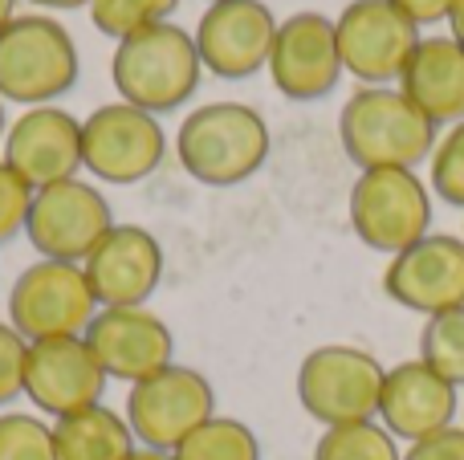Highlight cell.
<instances>
[{
	"label": "cell",
	"mask_w": 464,
	"mask_h": 460,
	"mask_svg": "<svg viewBox=\"0 0 464 460\" xmlns=\"http://www.w3.org/2000/svg\"><path fill=\"white\" fill-rule=\"evenodd\" d=\"M338 139L359 171H416V163L432 159L436 151V122L400 86H362L346 98L338 114Z\"/></svg>",
	"instance_id": "6da1fadb"
},
{
	"label": "cell",
	"mask_w": 464,
	"mask_h": 460,
	"mask_svg": "<svg viewBox=\"0 0 464 460\" xmlns=\"http://www.w3.org/2000/svg\"><path fill=\"white\" fill-rule=\"evenodd\" d=\"M200 78L204 62L196 37L171 21L119 41L111 57V81L119 90V102L139 106L155 119L192 102Z\"/></svg>",
	"instance_id": "7a4b0ae2"
},
{
	"label": "cell",
	"mask_w": 464,
	"mask_h": 460,
	"mask_svg": "<svg viewBox=\"0 0 464 460\" xmlns=\"http://www.w3.org/2000/svg\"><path fill=\"white\" fill-rule=\"evenodd\" d=\"M176 155L196 184L237 187L269 159V122L245 102L196 106L176 130Z\"/></svg>",
	"instance_id": "3957f363"
},
{
	"label": "cell",
	"mask_w": 464,
	"mask_h": 460,
	"mask_svg": "<svg viewBox=\"0 0 464 460\" xmlns=\"http://www.w3.org/2000/svg\"><path fill=\"white\" fill-rule=\"evenodd\" d=\"M78 45L70 29L45 13L13 16L0 29V98L21 106H53L78 81Z\"/></svg>",
	"instance_id": "277c9868"
},
{
	"label": "cell",
	"mask_w": 464,
	"mask_h": 460,
	"mask_svg": "<svg viewBox=\"0 0 464 460\" xmlns=\"http://www.w3.org/2000/svg\"><path fill=\"white\" fill-rule=\"evenodd\" d=\"M387 367L371 350L330 342L302 359L297 367V404L322 428L338 424H362L379 416Z\"/></svg>",
	"instance_id": "5b68a950"
},
{
	"label": "cell",
	"mask_w": 464,
	"mask_h": 460,
	"mask_svg": "<svg viewBox=\"0 0 464 460\" xmlns=\"http://www.w3.org/2000/svg\"><path fill=\"white\" fill-rule=\"evenodd\" d=\"M98 298L86 269L70 261H33L8 290V326L24 342L78 339L98 314Z\"/></svg>",
	"instance_id": "8992f818"
},
{
	"label": "cell",
	"mask_w": 464,
	"mask_h": 460,
	"mask_svg": "<svg viewBox=\"0 0 464 460\" xmlns=\"http://www.w3.org/2000/svg\"><path fill=\"white\" fill-rule=\"evenodd\" d=\"M351 228L367 249L395 257L428 236L432 192L408 168L362 171L351 187Z\"/></svg>",
	"instance_id": "52a82bcc"
},
{
	"label": "cell",
	"mask_w": 464,
	"mask_h": 460,
	"mask_svg": "<svg viewBox=\"0 0 464 460\" xmlns=\"http://www.w3.org/2000/svg\"><path fill=\"white\" fill-rule=\"evenodd\" d=\"M217 416V391L196 367H163L127 391V424L135 440L155 453H176L200 424Z\"/></svg>",
	"instance_id": "ba28073f"
},
{
	"label": "cell",
	"mask_w": 464,
	"mask_h": 460,
	"mask_svg": "<svg viewBox=\"0 0 464 460\" xmlns=\"http://www.w3.org/2000/svg\"><path fill=\"white\" fill-rule=\"evenodd\" d=\"M168 155L160 119L130 102H106L82 119V168L102 184H143Z\"/></svg>",
	"instance_id": "9c48e42d"
},
{
	"label": "cell",
	"mask_w": 464,
	"mask_h": 460,
	"mask_svg": "<svg viewBox=\"0 0 464 460\" xmlns=\"http://www.w3.org/2000/svg\"><path fill=\"white\" fill-rule=\"evenodd\" d=\"M111 228H114V212L106 204V196L94 184L73 176V179H62V184H49L41 192H33L24 236L41 253V261L82 265Z\"/></svg>",
	"instance_id": "30bf717a"
},
{
	"label": "cell",
	"mask_w": 464,
	"mask_h": 460,
	"mask_svg": "<svg viewBox=\"0 0 464 460\" xmlns=\"http://www.w3.org/2000/svg\"><path fill=\"white\" fill-rule=\"evenodd\" d=\"M338 57L351 78L362 86H387L400 81L408 57L420 45V24L392 0H351L334 21Z\"/></svg>",
	"instance_id": "8fae6325"
},
{
	"label": "cell",
	"mask_w": 464,
	"mask_h": 460,
	"mask_svg": "<svg viewBox=\"0 0 464 460\" xmlns=\"http://www.w3.org/2000/svg\"><path fill=\"white\" fill-rule=\"evenodd\" d=\"M269 78L277 94L289 102H318L343 78V57H338L334 21L322 13H294L277 21V37L269 49Z\"/></svg>",
	"instance_id": "7c38bea8"
},
{
	"label": "cell",
	"mask_w": 464,
	"mask_h": 460,
	"mask_svg": "<svg viewBox=\"0 0 464 460\" xmlns=\"http://www.w3.org/2000/svg\"><path fill=\"white\" fill-rule=\"evenodd\" d=\"M383 293L424 318L464 306V236L428 233L411 249L395 253L383 269Z\"/></svg>",
	"instance_id": "4fadbf2b"
},
{
	"label": "cell",
	"mask_w": 464,
	"mask_h": 460,
	"mask_svg": "<svg viewBox=\"0 0 464 460\" xmlns=\"http://www.w3.org/2000/svg\"><path fill=\"white\" fill-rule=\"evenodd\" d=\"M192 37L204 70L225 81H245L269 65L277 21L261 0H217L204 8Z\"/></svg>",
	"instance_id": "5bb4252c"
},
{
	"label": "cell",
	"mask_w": 464,
	"mask_h": 460,
	"mask_svg": "<svg viewBox=\"0 0 464 460\" xmlns=\"http://www.w3.org/2000/svg\"><path fill=\"white\" fill-rule=\"evenodd\" d=\"M82 339L90 342L94 359L102 363L106 379L122 383H143L171 367L176 359V339L171 326L147 306H119V310H98L94 322L86 326Z\"/></svg>",
	"instance_id": "9a60e30c"
},
{
	"label": "cell",
	"mask_w": 464,
	"mask_h": 460,
	"mask_svg": "<svg viewBox=\"0 0 464 460\" xmlns=\"http://www.w3.org/2000/svg\"><path fill=\"white\" fill-rule=\"evenodd\" d=\"M102 391H106V371L82 334L78 339L29 342L24 396H29V404L37 412L62 420V416L86 412V407L102 404Z\"/></svg>",
	"instance_id": "2e32d148"
},
{
	"label": "cell",
	"mask_w": 464,
	"mask_h": 460,
	"mask_svg": "<svg viewBox=\"0 0 464 460\" xmlns=\"http://www.w3.org/2000/svg\"><path fill=\"white\" fill-rule=\"evenodd\" d=\"M5 163L33 187L73 179L82 168V119L62 106H29L5 135Z\"/></svg>",
	"instance_id": "e0dca14e"
},
{
	"label": "cell",
	"mask_w": 464,
	"mask_h": 460,
	"mask_svg": "<svg viewBox=\"0 0 464 460\" xmlns=\"http://www.w3.org/2000/svg\"><path fill=\"white\" fill-rule=\"evenodd\" d=\"M82 269L102 310L147 306L163 282V249L143 225H114Z\"/></svg>",
	"instance_id": "ac0fdd59"
},
{
	"label": "cell",
	"mask_w": 464,
	"mask_h": 460,
	"mask_svg": "<svg viewBox=\"0 0 464 460\" xmlns=\"http://www.w3.org/2000/svg\"><path fill=\"white\" fill-rule=\"evenodd\" d=\"M457 388L432 371L424 359H408V363L392 367L383 375V396H379L375 420L392 432L395 440H416L436 436V432L452 428L457 420Z\"/></svg>",
	"instance_id": "d6986e66"
},
{
	"label": "cell",
	"mask_w": 464,
	"mask_h": 460,
	"mask_svg": "<svg viewBox=\"0 0 464 460\" xmlns=\"http://www.w3.org/2000/svg\"><path fill=\"white\" fill-rule=\"evenodd\" d=\"M400 90L436 127L464 122V45L452 37H420L400 73Z\"/></svg>",
	"instance_id": "ffe728a7"
},
{
	"label": "cell",
	"mask_w": 464,
	"mask_h": 460,
	"mask_svg": "<svg viewBox=\"0 0 464 460\" xmlns=\"http://www.w3.org/2000/svg\"><path fill=\"white\" fill-rule=\"evenodd\" d=\"M53 445L57 460H127L139 440L127 416H119L106 404H94L86 412L53 420Z\"/></svg>",
	"instance_id": "44dd1931"
},
{
	"label": "cell",
	"mask_w": 464,
	"mask_h": 460,
	"mask_svg": "<svg viewBox=\"0 0 464 460\" xmlns=\"http://www.w3.org/2000/svg\"><path fill=\"white\" fill-rule=\"evenodd\" d=\"M171 460H261V440L245 420L212 416L171 453Z\"/></svg>",
	"instance_id": "7402d4cb"
},
{
	"label": "cell",
	"mask_w": 464,
	"mask_h": 460,
	"mask_svg": "<svg viewBox=\"0 0 464 460\" xmlns=\"http://www.w3.org/2000/svg\"><path fill=\"white\" fill-rule=\"evenodd\" d=\"M314 460H403L400 440L379 420L362 424H338L326 428L314 445Z\"/></svg>",
	"instance_id": "603a6c76"
},
{
	"label": "cell",
	"mask_w": 464,
	"mask_h": 460,
	"mask_svg": "<svg viewBox=\"0 0 464 460\" xmlns=\"http://www.w3.org/2000/svg\"><path fill=\"white\" fill-rule=\"evenodd\" d=\"M420 359L452 388H464V306L428 318L420 331Z\"/></svg>",
	"instance_id": "cb8c5ba5"
},
{
	"label": "cell",
	"mask_w": 464,
	"mask_h": 460,
	"mask_svg": "<svg viewBox=\"0 0 464 460\" xmlns=\"http://www.w3.org/2000/svg\"><path fill=\"white\" fill-rule=\"evenodd\" d=\"M179 0H90V21L98 33L114 41H127L143 29L168 24Z\"/></svg>",
	"instance_id": "d4e9b609"
},
{
	"label": "cell",
	"mask_w": 464,
	"mask_h": 460,
	"mask_svg": "<svg viewBox=\"0 0 464 460\" xmlns=\"http://www.w3.org/2000/svg\"><path fill=\"white\" fill-rule=\"evenodd\" d=\"M0 460H57L53 424L29 412H0Z\"/></svg>",
	"instance_id": "484cf974"
},
{
	"label": "cell",
	"mask_w": 464,
	"mask_h": 460,
	"mask_svg": "<svg viewBox=\"0 0 464 460\" xmlns=\"http://www.w3.org/2000/svg\"><path fill=\"white\" fill-rule=\"evenodd\" d=\"M432 192L452 208H464V122H452L432 151Z\"/></svg>",
	"instance_id": "4316f807"
},
{
	"label": "cell",
	"mask_w": 464,
	"mask_h": 460,
	"mask_svg": "<svg viewBox=\"0 0 464 460\" xmlns=\"http://www.w3.org/2000/svg\"><path fill=\"white\" fill-rule=\"evenodd\" d=\"M33 208V187L0 159V244H8L13 236L24 233Z\"/></svg>",
	"instance_id": "83f0119b"
},
{
	"label": "cell",
	"mask_w": 464,
	"mask_h": 460,
	"mask_svg": "<svg viewBox=\"0 0 464 460\" xmlns=\"http://www.w3.org/2000/svg\"><path fill=\"white\" fill-rule=\"evenodd\" d=\"M24 359H29V342L0 322V407L24 396Z\"/></svg>",
	"instance_id": "f1b7e54d"
},
{
	"label": "cell",
	"mask_w": 464,
	"mask_h": 460,
	"mask_svg": "<svg viewBox=\"0 0 464 460\" xmlns=\"http://www.w3.org/2000/svg\"><path fill=\"white\" fill-rule=\"evenodd\" d=\"M403 460H464V428H444L436 436H424L416 445H408Z\"/></svg>",
	"instance_id": "f546056e"
},
{
	"label": "cell",
	"mask_w": 464,
	"mask_h": 460,
	"mask_svg": "<svg viewBox=\"0 0 464 460\" xmlns=\"http://www.w3.org/2000/svg\"><path fill=\"white\" fill-rule=\"evenodd\" d=\"M400 13H408L416 24H436V21H449V8L452 0H392Z\"/></svg>",
	"instance_id": "4dcf8cb0"
},
{
	"label": "cell",
	"mask_w": 464,
	"mask_h": 460,
	"mask_svg": "<svg viewBox=\"0 0 464 460\" xmlns=\"http://www.w3.org/2000/svg\"><path fill=\"white\" fill-rule=\"evenodd\" d=\"M449 37L457 41V45H464V0H452V8H449Z\"/></svg>",
	"instance_id": "1f68e13d"
},
{
	"label": "cell",
	"mask_w": 464,
	"mask_h": 460,
	"mask_svg": "<svg viewBox=\"0 0 464 460\" xmlns=\"http://www.w3.org/2000/svg\"><path fill=\"white\" fill-rule=\"evenodd\" d=\"M37 8H53V13H73V8H90V0H29Z\"/></svg>",
	"instance_id": "d6a6232c"
},
{
	"label": "cell",
	"mask_w": 464,
	"mask_h": 460,
	"mask_svg": "<svg viewBox=\"0 0 464 460\" xmlns=\"http://www.w3.org/2000/svg\"><path fill=\"white\" fill-rule=\"evenodd\" d=\"M127 460H171V453H155V448H135Z\"/></svg>",
	"instance_id": "836d02e7"
},
{
	"label": "cell",
	"mask_w": 464,
	"mask_h": 460,
	"mask_svg": "<svg viewBox=\"0 0 464 460\" xmlns=\"http://www.w3.org/2000/svg\"><path fill=\"white\" fill-rule=\"evenodd\" d=\"M13 8H16V0H0V29H5V24L13 21V16H16Z\"/></svg>",
	"instance_id": "e575fe53"
},
{
	"label": "cell",
	"mask_w": 464,
	"mask_h": 460,
	"mask_svg": "<svg viewBox=\"0 0 464 460\" xmlns=\"http://www.w3.org/2000/svg\"><path fill=\"white\" fill-rule=\"evenodd\" d=\"M5 135H8V119H5V98H0V143H5Z\"/></svg>",
	"instance_id": "d590c367"
},
{
	"label": "cell",
	"mask_w": 464,
	"mask_h": 460,
	"mask_svg": "<svg viewBox=\"0 0 464 460\" xmlns=\"http://www.w3.org/2000/svg\"><path fill=\"white\" fill-rule=\"evenodd\" d=\"M208 5H217V0H208Z\"/></svg>",
	"instance_id": "8d00e7d4"
}]
</instances>
